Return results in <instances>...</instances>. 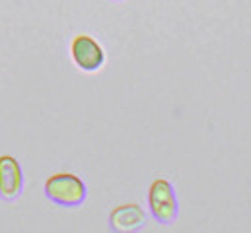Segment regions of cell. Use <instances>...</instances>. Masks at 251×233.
Here are the masks:
<instances>
[{"instance_id": "obj_4", "label": "cell", "mask_w": 251, "mask_h": 233, "mask_svg": "<svg viewBox=\"0 0 251 233\" xmlns=\"http://www.w3.org/2000/svg\"><path fill=\"white\" fill-rule=\"evenodd\" d=\"M24 188V177L22 167L16 158L2 156L0 158V196L6 200H14L22 194Z\"/></svg>"}, {"instance_id": "obj_1", "label": "cell", "mask_w": 251, "mask_h": 233, "mask_svg": "<svg viewBox=\"0 0 251 233\" xmlns=\"http://www.w3.org/2000/svg\"><path fill=\"white\" fill-rule=\"evenodd\" d=\"M45 194L49 200L63 206H78L86 198V185L82 179L70 173H57L45 183Z\"/></svg>"}, {"instance_id": "obj_2", "label": "cell", "mask_w": 251, "mask_h": 233, "mask_svg": "<svg viewBox=\"0 0 251 233\" xmlns=\"http://www.w3.org/2000/svg\"><path fill=\"white\" fill-rule=\"evenodd\" d=\"M148 204L154 218L162 224H172L177 216V200L174 194V186L166 179H158L150 185Z\"/></svg>"}, {"instance_id": "obj_3", "label": "cell", "mask_w": 251, "mask_h": 233, "mask_svg": "<svg viewBox=\"0 0 251 233\" xmlns=\"http://www.w3.org/2000/svg\"><path fill=\"white\" fill-rule=\"evenodd\" d=\"M72 58L74 62L86 70V72H96L101 68L105 55L101 51V47L88 35H78L72 41Z\"/></svg>"}, {"instance_id": "obj_5", "label": "cell", "mask_w": 251, "mask_h": 233, "mask_svg": "<svg viewBox=\"0 0 251 233\" xmlns=\"http://www.w3.org/2000/svg\"><path fill=\"white\" fill-rule=\"evenodd\" d=\"M111 228L115 232H134L138 228H142L146 216L142 212L140 206L136 204H125V206H117L111 212Z\"/></svg>"}]
</instances>
